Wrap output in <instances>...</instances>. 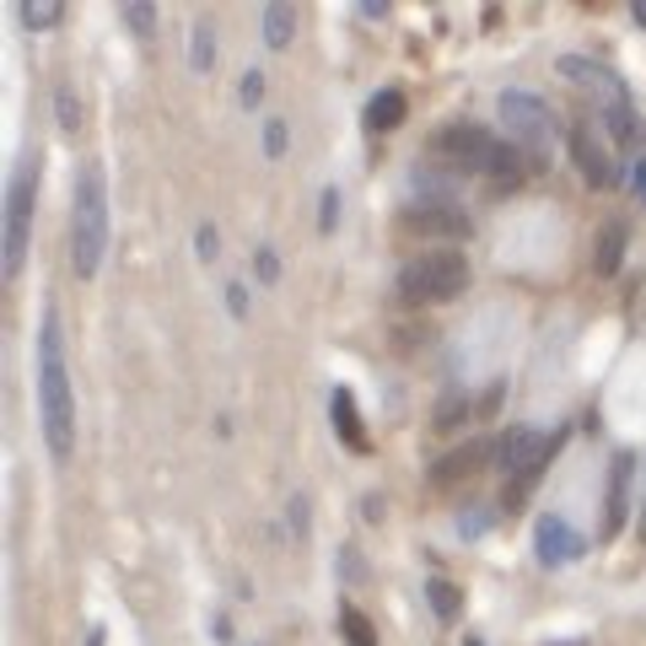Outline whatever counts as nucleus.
I'll use <instances>...</instances> for the list:
<instances>
[{
    "label": "nucleus",
    "instance_id": "1",
    "mask_svg": "<svg viewBox=\"0 0 646 646\" xmlns=\"http://www.w3.org/2000/svg\"><path fill=\"white\" fill-rule=\"evenodd\" d=\"M38 421H43L49 453L65 464L75 453V394H71V366H65L60 307H43V319H38Z\"/></svg>",
    "mask_w": 646,
    "mask_h": 646
},
{
    "label": "nucleus",
    "instance_id": "2",
    "mask_svg": "<svg viewBox=\"0 0 646 646\" xmlns=\"http://www.w3.org/2000/svg\"><path fill=\"white\" fill-rule=\"evenodd\" d=\"M108 253V183L98 168L75 173V205H71V270L92 281Z\"/></svg>",
    "mask_w": 646,
    "mask_h": 646
},
{
    "label": "nucleus",
    "instance_id": "3",
    "mask_svg": "<svg viewBox=\"0 0 646 646\" xmlns=\"http://www.w3.org/2000/svg\"><path fill=\"white\" fill-rule=\"evenodd\" d=\"M33 200H38V151H22L11 189H6V232H0V264L6 275H22L28 238H33Z\"/></svg>",
    "mask_w": 646,
    "mask_h": 646
},
{
    "label": "nucleus",
    "instance_id": "4",
    "mask_svg": "<svg viewBox=\"0 0 646 646\" xmlns=\"http://www.w3.org/2000/svg\"><path fill=\"white\" fill-rule=\"evenodd\" d=\"M468 286V259L453 249H431L398 270V296L404 302H447Z\"/></svg>",
    "mask_w": 646,
    "mask_h": 646
},
{
    "label": "nucleus",
    "instance_id": "5",
    "mask_svg": "<svg viewBox=\"0 0 646 646\" xmlns=\"http://www.w3.org/2000/svg\"><path fill=\"white\" fill-rule=\"evenodd\" d=\"M561 436L566 431H534V426H517L502 436V468L512 474V491H506V502H523L528 491L538 485V474H544V464L555 458V447H561Z\"/></svg>",
    "mask_w": 646,
    "mask_h": 646
},
{
    "label": "nucleus",
    "instance_id": "6",
    "mask_svg": "<svg viewBox=\"0 0 646 646\" xmlns=\"http://www.w3.org/2000/svg\"><path fill=\"white\" fill-rule=\"evenodd\" d=\"M502 145L506 141L485 135V130L453 124V130H442V135L431 141V157H442V162H447V168H458V173H485V179H491V168H496Z\"/></svg>",
    "mask_w": 646,
    "mask_h": 646
},
{
    "label": "nucleus",
    "instance_id": "7",
    "mask_svg": "<svg viewBox=\"0 0 646 646\" xmlns=\"http://www.w3.org/2000/svg\"><path fill=\"white\" fill-rule=\"evenodd\" d=\"M502 124L517 135V151L528 145L534 157H549V145H555V113L538 103L534 92H502Z\"/></svg>",
    "mask_w": 646,
    "mask_h": 646
},
{
    "label": "nucleus",
    "instance_id": "8",
    "mask_svg": "<svg viewBox=\"0 0 646 646\" xmlns=\"http://www.w3.org/2000/svg\"><path fill=\"white\" fill-rule=\"evenodd\" d=\"M561 75L576 81V87H587L598 103H630V98H625V81H619L609 65H593V60H582V54H561Z\"/></svg>",
    "mask_w": 646,
    "mask_h": 646
},
{
    "label": "nucleus",
    "instance_id": "9",
    "mask_svg": "<svg viewBox=\"0 0 646 646\" xmlns=\"http://www.w3.org/2000/svg\"><path fill=\"white\" fill-rule=\"evenodd\" d=\"M566 145H572V162L582 168V179L593 183V189H614V183H619L609 151H604V141H598L593 130H572V135H566Z\"/></svg>",
    "mask_w": 646,
    "mask_h": 646
},
{
    "label": "nucleus",
    "instance_id": "10",
    "mask_svg": "<svg viewBox=\"0 0 646 646\" xmlns=\"http://www.w3.org/2000/svg\"><path fill=\"white\" fill-rule=\"evenodd\" d=\"M534 544H538V561L544 566H566V561H576L587 549V538L576 534L572 523H561V517H538Z\"/></svg>",
    "mask_w": 646,
    "mask_h": 646
},
{
    "label": "nucleus",
    "instance_id": "11",
    "mask_svg": "<svg viewBox=\"0 0 646 646\" xmlns=\"http://www.w3.org/2000/svg\"><path fill=\"white\" fill-rule=\"evenodd\" d=\"M485 458H491V436H468L464 447H453L447 458L431 464V485H458V480H468V474H480Z\"/></svg>",
    "mask_w": 646,
    "mask_h": 646
},
{
    "label": "nucleus",
    "instance_id": "12",
    "mask_svg": "<svg viewBox=\"0 0 646 646\" xmlns=\"http://www.w3.org/2000/svg\"><path fill=\"white\" fill-rule=\"evenodd\" d=\"M496 404H502V388H485V398L453 394L442 410H436V415H431V426H436V431H458V426H468V421H485Z\"/></svg>",
    "mask_w": 646,
    "mask_h": 646
},
{
    "label": "nucleus",
    "instance_id": "13",
    "mask_svg": "<svg viewBox=\"0 0 646 646\" xmlns=\"http://www.w3.org/2000/svg\"><path fill=\"white\" fill-rule=\"evenodd\" d=\"M329 415H334V431H340V442H345L351 453H366V447H372V442H366V426H361L356 398H351V388H334V398H329Z\"/></svg>",
    "mask_w": 646,
    "mask_h": 646
},
{
    "label": "nucleus",
    "instance_id": "14",
    "mask_svg": "<svg viewBox=\"0 0 646 646\" xmlns=\"http://www.w3.org/2000/svg\"><path fill=\"white\" fill-rule=\"evenodd\" d=\"M404 221H410L415 232H447V238H464L468 232L464 211H458V205H436V200H431V205H415Z\"/></svg>",
    "mask_w": 646,
    "mask_h": 646
},
{
    "label": "nucleus",
    "instance_id": "15",
    "mask_svg": "<svg viewBox=\"0 0 646 646\" xmlns=\"http://www.w3.org/2000/svg\"><path fill=\"white\" fill-rule=\"evenodd\" d=\"M630 468H636V458L630 453H619L614 458V480H609V496H604V528H619L625 523V496H630Z\"/></svg>",
    "mask_w": 646,
    "mask_h": 646
},
{
    "label": "nucleus",
    "instance_id": "16",
    "mask_svg": "<svg viewBox=\"0 0 646 646\" xmlns=\"http://www.w3.org/2000/svg\"><path fill=\"white\" fill-rule=\"evenodd\" d=\"M404 92H398V87H383V92H372V103H366V130H372V135H388V130H394L398 119H404Z\"/></svg>",
    "mask_w": 646,
    "mask_h": 646
},
{
    "label": "nucleus",
    "instance_id": "17",
    "mask_svg": "<svg viewBox=\"0 0 646 646\" xmlns=\"http://www.w3.org/2000/svg\"><path fill=\"white\" fill-rule=\"evenodd\" d=\"M291 33H296V6H291V0L264 6V43H270V49H286Z\"/></svg>",
    "mask_w": 646,
    "mask_h": 646
},
{
    "label": "nucleus",
    "instance_id": "18",
    "mask_svg": "<svg viewBox=\"0 0 646 646\" xmlns=\"http://www.w3.org/2000/svg\"><path fill=\"white\" fill-rule=\"evenodd\" d=\"M598 119H604V130L614 135V145H636L642 141V124H636L630 103H604L598 108Z\"/></svg>",
    "mask_w": 646,
    "mask_h": 646
},
{
    "label": "nucleus",
    "instance_id": "19",
    "mask_svg": "<svg viewBox=\"0 0 646 646\" xmlns=\"http://www.w3.org/2000/svg\"><path fill=\"white\" fill-rule=\"evenodd\" d=\"M426 604L436 619H458L464 614V587H453V582H442V576H431L426 582Z\"/></svg>",
    "mask_w": 646,
    "mask_h": 646
},
{
    "label": "nucleus",
    "instance_id": "20",
    "mask_svg": "<svg viewBox=\"0 0 646 646\" xmlns=\"http://www.w3.org/2000/svg\"><path fill=\"white\" fill-rule=\"evenodd\" d=\"M619 259H625V226H609V232L598 238V270L614 275V270H619Z\"/></svg>",
    "mask_w": 646,
    "mask_h": 646
},
{
    "label": "nucleus",
    "instance_id": "21",
    "mask_svg": "<svg viewBox=\"0 0 646 646\" xmlns=\"http://www.w3.org/2000/svg\"><path fill=\"white\" fill-rule=\"evenodd\" d=\"M194 71H211L215 65V28L211 22H194V54H189Z\"/></svg>",
    "mask_w": 646,
    "mask_h": 646
},
{
    "label": "nucleus",
    "instance_id": "22",
    "mask_svg": "<svg viewBox=\"0 0 646 646\" xmlns=\"http://www.w3.org/2000/svg\"><path fill=\"white\" fill-rule=\"evenodd\" d=\"M54 22H60V6H54V0H22V28L43 33V28H54Z\"/></svg>",
    "mask_w": 646,
    "mask_h": 646
},
{
    "label": "nucleus",
    "instance_id": "23",
    "mask_svg": "<svg viewBox=\"0 0 646 646\" xmlns=\"http://www.w3.org/2000/svg\"><path fill=\"white\" fill-rule=\"evenodd\" d=\"M124 28H130V33H141V38H151V33H157V11H151L145 0L124 6Z\"/></svg>",
    "mask_w": 646,
    "mask_h": 646
},
{
    "label": "nucleus",
    "instance_id": "24",
    "mask_svg": "<svg viewBox=\"0 0 646 646\" xmlns=\"http://www.w3.org/2000/svg\"><path fill=\"white\" fill-rule=\"evenodd\" d=\"M54 108H60V124H65V130H75V124H81V108H75L71 87H60V92H54Z\"/></svg>",
    "mask_w": 646,
    "mask_h": 646
},
{
    "label": "nucleus",
    "instance_id": "25",
    "mask_svg": "<svg viewBox=\"0 0 646 646\" xmlns=\"http://www.w3.org/2000/svg\"><path fill=\"white\" fill-rule=\"evenodd\" d=\"M253 275H259L264 286H270V281H281V259H275L270 249H259L253 253Z\"/></svg>",
    "mask_w": 646,
    "mask_h": 646
},
{
    "label": "nucleus",
    "instance_id": "26",
    "mask_svg": "<svg viewBox=\"0 0 646 646\" xmlns=\"http://www.w3.org/2000/svg\"><path fill=\"white\" fill-rule=\"evenodd\" d=\"M345 636H351V646H377V636H372V625H366L361 614H345Z\"/></svg>",
    "mask_w": 646,
    "mask_h": 646
},
{
    "label": "nucleus",
    "instance_id": "27",
    "mask_svg": "<svg viewBox=\"0 0 646 646\" xmlns=\"http://www.w3.org/2000/svg\"><path fill=\"white\" fill-rule=\"evenodd\" d=\"M259 103H264V75L249 71L243 75V108H259Z\"/></svg>",
    "mask_w": 646,
    "mask_h": 646
},
{
    "label": "nucleus",
    "instance_id": "28",
    "mask_svg": "<svg viewBox=\"0 0 646 646\" xmlns=\"http://www.w3.org/2000/svg\"><path fill=\"white\" fill-rule=\"evenodd\" d=\"M319 215H323V221H319L323 232H334V226H340V194H334V189H329V194H323V205H319Z\"/></svg>",
    "mask_w": 646,
    "mask_h": 646
},
{
    "label": "nucleus",
    "instance_id": "29",
    "mask_svg": "<svg viewBox=\"0 0 646 646\" xmlns=\"http://www.w3.org/2000/svg\"><path fill=\"white\" fill-rule=\"evenodd\" d=\"M286 124H281V119H275V124H270V130H264V151H270V157H281V151H286Z\"/></svg>",
    "mask_w": 646,
    "mask_h": 646
},
{
    "label": "nucleus",
    "instance_id": "30",
    "mask_svg": "<svg viewBox=\"0 0 646 646\" xmlns=\"http://www.w3.org/2000/svg\"><path fill=\"white\" fill-rule=\"evenodd\" d=\"M485 528H491V517H485V512H464V538L485 534Z\"/></svg>",
    "mask_w": 646,
    "mask_h": 646
},
{
    "label": "nucleus",
    "instance_id": "31",
    "mask_svg": "<svg viewBox=\"0 0 646 646\" xmlns=\"http://www.w3.org/2000/svg\"><path fill=\"white\" fill-rule=\"evenodd\" d=\"M291 528L307 534V502H302V496H291Z\"/></svg>",
    "mask_w": 646,
    "mask_h": 646
},
{
    "label": "nucleus",
    "instance_id": "32",
    "mask_svg": "<svg viewBox=\"0 0 646 646\" xmlns=\"http://www.w3.org/2000/svg\"><path fill=\"white\" fill-rule=\"evenodd\" d=\"M194 249H200V259H215V226H200V238H194Z\"/></svg>",
    "mask_w": 646,
    "mask_h": 646
},
{
    "label": "nucleus",
    "instance_id": "33",
    "mask_svg": "<svg viewBox=\"0 0 646 646\" xmlns=\"http://www.w3.org/2000/svg\"><path fill=\"white\" fill-rule=\"evenodd\" d=\"M226 302H232V313H238V319H249V291H243V286L226 291Z\"/></svg>",
    "mask_w": 646,
    "mask_h": 646
},
{
    "label": "nucleus",
    "instance_id": "34",
    "mask_svg": "<svg viewBox=\"0 0 646 646\" xmlns=\"http://www.w3.org/2000/svg\"><path fill=\"white\" fill-rule=\"evenodd\" d=\"M636 194H642V205H646V162L636 168Z\"/></svg>",
    "mask_w": 646,
    "mask_h": 646
},
{
    "label": "nucleus",
    "instance_id": "35",
    "mask_svg": "<svg viewBox=\"0 0 646 646\" xmlns=\"http://www.w3.org/2000/svg\"><path fill=\"white\" fill-rule=\"evenodd\" d=\"M636 22H642V28H646V0H636Z\"/></svg>",
    "mask_w": 646,
    "mask_h": 646
},
{
    "label": "nucleus",
    "instance_id": "36",
    "mask_svg": "<svg viewBox=\"0 0 646 646\" xmlns=\"http://www.w3.org/2000/svg\"><path fill=\"white\" fill-rule=\"evenodd\" d=\"M464 646H485V642H480V636H468V642Z\"/></svg>",
    "mask_w": 646,
    "mask_h": 646
},
{
    "label": "nucleus",
    "instance_id": "37",
    "mask_svg": "<svg viewBox=\"0 0 646 646\" xmlns=\"http://www.w3.org/2000/svg\"><path fill=\"white\" fill-rule=\"evenodd\" d=\"M642 538H646V506H642Z\"/></svg>",
    "mask_w": 646,
    "mask_h": 646
}]
</instances>
